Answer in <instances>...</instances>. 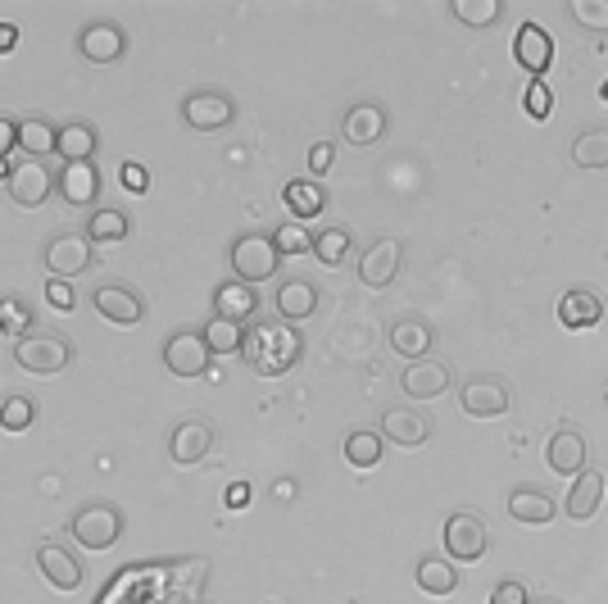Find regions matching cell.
<instances>
[{
	"label": "cell",
	"mask_w": 608,
	"mask_h": 604,
	"mask_svg": "<svg viewBox=\"0 0 608 604\" xmlns=\"http://www.w3.org/2000/svg\"><path fill=\"white\" fill-rule=\"evenodd\" d=\"M304 341H300V332L291 323H264L255 327L250 337H246V359H250V369L264 373V378H282L295 359H300Z\"/></svg>",
	"instance_id": "6da1fadb"
},
{
	"label": "cell",
	"mask_w": 608,
	"mask_h": 604,
	"mask_svg": "<svg viewBox=\"0 0 608 604\" xmlns=\"http://www.w3.org/2000/svg\"><path fill=\"white\" fill-rule=\"evenodd\" d=\"M69 341L65 337H55V332H27V337L14 346V364L23 373H33V378H55V373H65L69 369Z\"/></svg>",
	"instance_id": "7a4b0ae2"
},
{
	"label": "cell",
	"mask_w": 608,
	"mask_h": 604,
	"mask_svg": "<svg viewBox=\"0 0 608 604\" xmlns=\"http://www.w3.org/2000/svg\"><path fill=\"white\" fill-rule=\"evenodd\" d=\"M69 532L86 550H109V546H118V536H124V513H118L114 504H86V509L73 513Z\"/></svg>",
	"instance_id": "3957f363"
},
{
	"label": "cell",
	"mask_w": 608,
	"mask_h": 604,
	"mask_svg": "<svg viewBox=\"0 0 608 604\" xmlns=\"http://www.w3.org/2000/svg\"><path fill=\"white\" fill-rule=\"evenodd\" d=\"M278 264H282V255H278V246H272V236H259V232H250V236H241L236 246H232V274H236V282H268L272 274H278Z\"/></svg>",
	"instance_id": "277c9868"
},
{
	"label": "cell",
	"mask_w": 608,
	"mask_h": 604,
	"mask_svg": "<svg viewBox=\"0 0 608 604\" xmlns=\"http://www.w3.org/2000/svg\"><path fill=\"white\" fill-rule=\"evenodd\" d=\"M182 118H187V128H196V132H223V128H232L236 105L223 92H191L182 101Z\"/></svg>",
	"instance_id": "5b68a950"
},
{
	"label": "cell",
	"mask_w": 608,
	"mask_h": 604,
	"mask_svg": "<svg viewBox=\"0 0 608 604\" xmlns=\"http://www.w3.org/2000/svg\"><path fill=\"white\" fill-rule=\"evenodd\" d=\"M91 268V241L82 232H59L50 236V246H46V274L50 278H78Z\"/></svg>",
	"instance_id": "8992f818"
},
{
	"label": "cell",
	"mask_w": 608,
	"mask_h": 604,
	"mask_svg": "<svg viewBox=\"0 0 608 604\" xmlns=\"http://www.w3.org/2000/svg\"><path fill=\"white\" fill-rule=\"evenodd\" d=\"M209 359H214V355H209L200 332H173V337L164 341V364H168L173 378H200V373H209Z\"/></svg>",
	"instance_id": "52a82bcc"
},
{
	"label": "cell",
	"mask_w": 608,
	"mask_h": 604,
	"mask_svg": "<svg viewBox=\"0 0 608 604\" xmlns=\"http://www.w3.org/2000/svg\"><path fill=\"white\" fill-rule=\"evenodd\" d=\"M400 259H405V246H400L395 236L373 241V246L359 255V282H363V287H373V291L390 287L395 274H400Z\"/></svg>",
	"instance_id": "ba28073f"
},
{
	"label": "cell",
	"mask_w": 608,
	"mask_h": 604,
	"mask_svg": "<svg viewBox=\"0 0 608 604\" xmlns=\"http://www.w3.org/2000/svg\"><path fill=\"white\" fill-rule=\"evenodd\" d=\"M441 536H445L449 559H481L486 546H491V527H486L477 513H449Z\"/></svg>",
	"instance_id": "9c48e42d"
},
{
	"label": "cell",
	"mask_w": 608,
	"mask_h": 604,
	"mask_svg": "<svg viewBox=\"0 0 608 604\" xmlns=\"http://www.w3.org/2000/svg\"><path fill=\"white\" fill-rule=\"evenodd\" d=\"M459 400H464V414L468 418H500L513 405V391L500 378H472V382H464Z\"/></svg>",
	"instance_id": "30bf717a"
},
{
	"label": "cell",
	"mask_w": 608,
	"mask_h": 604,
	"mask_svg": "<svg viewBox=\"0 0 608 604\" xmlns=\"http://www.w3.org/2000/svg\"><path fill=\"white\" fill-rule=\"evenodd\" d=\"M78 55L91 65H114L128 55V33L118 23H86L78 33Z\"/></svg>",
	"instance_id": "8fae6325"
},
{
	"label": "cell",
	"mask_w": 608,
	"mask_h": 604,
	"mask_svg": "<svg viewBox=\"0 0 608 604\" xmlns=\"http://www.w3.org/2000/svg\"><path fill=\"white\" fill-rule=\"evenodd\" d=\"M513 59L523 65V73L545 78V73H550V65H554V42H550V33H545L540 23H523L518 33H513Z\"/></svg>",
	"instance_id": "7c38bea8"
},
{
	"label": "cell",
	"mask_w": 608,
	"mask_h": 604,
	"mask_svg": "<svg viewBox=\"0 0 608 604\" xmlns=\"http://www.w3.org/2000/svg\"><path fill=\"white\" fill-rule=\"evenodd\" d=\"M50 191H55V177H50V169L42 160H23V164L10 169V196H14V205L37 209V205L50 200Z\"/></svg>",
	"instance_id": "4fadbf2b"
},
{
	"label": "cell",
	"mask_w": 608,
	"mask_h": 604,
	"mask_svg": "<svg viewBox=\"0 0 608 604\" xmlns=\"http://www.w3.org/2000/svg\"><path fill=\"white\" fill-rule=\"evenodd\" d=\"M400 386L409 400H436L449 391V364H441V359H413V364L400 373Z\"/></svg>",
	"instance_id": "5bb4252c"
},
{
	"label": "cell",
	"mask_w": 608,
	"mask_h": 604,
	"mask_svg": "<svg viewBox=\"0 0 608 604\" xmlns=\"http://www.w3.org/2000/svg\"><path fill=\"white\" fill-rule=\"evenodd\" d=\"M91 305H96V314H101L105 323H114V327H132V323H141V314H145L141 295H137L132 287H118V282L101 287L96 295H91Z\"/></svg>",
	"instance_id": "9a60e30c"
},
{
	"label": "cell",
	"mask_w": 608,
	"mask_h": 604,
	"mask_svg": "<svg viewBox=\"0 0 608 604\" xmlns=\"http://www.w3.org/2000/svg\"><path fill=\"white\" fill-rule=\"evenodd\" d=\"M432 341H436V332L428 318H418V314H405V318H395L390 323V350L400 355V359H428L432 355Z\"/></svg>",
	"instance_id": "2e32d148"
},
{
	"label": "cell",
	"mask_w": 608,
	"mask_h": 604,
	"mask_svg": "<svg viewBox=\"0 0 608 604\" xmlns=\"http://www.w3.org/2000/svg\"><path fill=\"white\" fill-rule=\"evenodd\" d=\"M209 445H214V428H209L204 418H187L173 428L168 455H173V464H200L209 455Z\"/></svg>",
	"instance_id": "e0dca14e"
},
{
	"label": "cell",
	"mask_w": 608,
	"mask_h": 604,
	"mask_svg": "<svg viewBox=\"0 0 608 604\" xmlns=\"http://www.w3.org/2000/svg\"><path fill=\"white\" fill-rule=\"evenodd\" d=\"M37 568L55 591H78L82 586V564L65 546H55V541H42L37 546Z\"/></svg>",
	"instance_id": "ac0fdd59"
},
{
	"label": "cell",
	"mask_w": 608,
	"mask_h": 604,
	"mask_svg": "<svg viewBox=\"0 0 608 604\" xmlns=\"http://www.w3.org/2000/svg\"><path fill=\"white\" fill-rule=\"evenodd\" d=\"M428 437H432V422L422 418V414H413L405 405H395V409L382 414V441H395V445L413 450V445H422Z\"/></svg>",
	"instance_id": "d6986e66"
},
{
	"label": "cell",
	"mask_w": 608,
	"mask_h": 604,
	"mask_svg": "<svg viewBox=\"0 0 608 604\" xmlns=\"http://www.w3.org/2000/svg\"><path fill=\"white\" fill-rule=\"evenodd\" d=\"M55 191L65 196L69 205H78V209H86L91 200L101 196V173H96V164H65L59 169V177H55Z\"/></svg>",
	"instance_id": "ffe728a7"
},
{
	"label": "cell",
	"mask_w": 608,
	"mask_h": 604,
	"mask_svg": "<svg viewBox=\"0 0 608 604\" xmlns=\"http://www.w3.org/2000/svg\"><path fill=\"white\" fill-rule=\"evenodd\" d=\"M382 132H386V109L373 105V101L354 105V109L341 118V137H346L350 146H377Z\"/></svg>",
	"instance_id": "44dd1931"
},
{
	"label": "cell",
	"mask_w": 608,
	"mask_h": 604,
	"mask_svg": "<svg viewBox=\"0 0 608 604\" xmlns=\"http://www.w3.org/2000/svg\"><path fill=\"white\" fill-rule=\"evenodd\" d=\"M604 318V300H599V291H591V287H576V291H568L563 300H559V323L568 327V332H586V327H595Z\"/></svg>",
	"instance_id": "7402d4cb"
},
{
	"label": "cell",
	"mask_w": 608,
	"mask_h": 604,
	"mask_svg": "<svg viewBox=\"0 0 608 604\" xmlns=\"http://www.w3.org/2000/svg\"><path fill=\"white\" fill-rule=\"evenodd\" d=\"M259 314V291L250 282H223L214 291V318H227V323H250Z\"/></svg>",
	"instance_id": "603a6c76"
},
{
	"label": "cell",
	"mask_w": 608,
	"mask_h": 604,
	"mask_svg": "<svg viewBox=\"0 0 608 604\" xmlns=\"http://www.w3.org/2000/svg\"><path fill=\"white\" fill-rule=\"evenodd\" d=\"M314 310H318L314 282H300V278L282 282V291H278V318L282 323H304V318H314Z\"/></svg>",
	"instance_id": "cb8c5ba5"
},
{
	"label": "cell",
	"mask_w": 608,
	"mask_h": 604,
	"mask_svg": "<svg viewBox=\"0 0 608 604\" xmlns=\"http://www.w3.org/2000/svg\"><path fill=\"white\" fill-rule=\"evenodd\" d=\"M545 460H550L554 473H582L586 468V437L572 432V428H559L550 437V450H545Z\"/></svg>",
	"instance_id": "d4e9b609"
},
{
	"label": "cell",
	"mask_w": 608,
	"mask_h": 604,
	"mask_svg": "<svg viewBox=\"0 0 608 604\" xmlns=\"http://www.w3.org/2000/svg\"><path fill=\"white\" fill-rule=\"evenodd\" d=\"M508 513L518 523H550L554 513H559V504H554V496H545L540 487H518L508 496Z\"/></svg>",
	"instance_id": "484cf974"
},
{
	"label": "cell",
	"mask_w": 608,
	"mask_h": 604,
	"mask_svg": "<svg viewBox=\"0 0 608 604\" xmlns=\"http://www.w3.org/2000/svg\"><path fill=\"white\" fill-rule=\"evenodd\" d=\"M96 128L91 124H65L59 128V141H55V155H65V164H86L96 155Z\"/></svg>",
	"instance_id": "4316f807"
},
{
	"label": "cell",
	"mask_w": 608,
	"mask_h": 604,
	"mask_svg": "<svg viewBox=\"0 0 608 604\" xmlns=\"http://www.w3.org/2000/svg\"><path fill=\"white\" fill-rule=\"evenodd\" d=\"M132 232V219L124 209H96V214L86 219V241L91 246H114V241H128Z\"/></svg>",
	"instance_id": "83f0119b"
},
{
	"label": "cell",
	"mask_w": 608,
	"mask_h": 604,
	"mask_svg": "<svg viewBox=\"0 0 608 604\" xmlns=\"http://www.w3.org/2000/svg\"><path fill=\"white\" fill-rule=\"evenodd\" d=\"M413 582L428 591V595H454L459 591V572H454L449 559H418V572H413Z\"/></svg>",
	"instance_id": "f1b7e54d"
},
{
	"label": "cell",
	"mask_w": 608,
	"mask_h": 604,
	"mask_svg": "<svg viewBox=\"0 0 608 604\" xmlns=\"http://www.w3.org/2000/svg\"><path fill=\"white\" fill-rule=\"evenodd\" d=\"M599 500H604V477L599 473H582V477H576V487H572V496H568V519H576V523L595 519Z\"/></svg>",
	"instance_id": "f546056e"
},
{
	"label": "cell",
	"mask_w": 608,
	"mask_h": 604,
	"mask_svg": "<svg viewBox=\"0 0 608 604\" xmlns=\"http://www.w3.org/2000/svg\"><path fill=\"white\" fill-rule=\"evenodd\" d=\"M55 141H59V128H50L46 118H23V124H19V150H23L27 160L50 155Z\"/></svg>",
	"instance_id": "4dcf8cb0"
},
{
	"label": "cell",
	"mask_w": 608,
	"mask_h": 604,
	"mask_svg": "<svg viewBox=\"0 0 608 604\" xmlns=\"http://www.w3.org/2000/svg\"><path fill=\"white\" fill-rule=\"evenodd\" d=\"M572 164L576 169H608V128H586L572 141Z\"/></svg>",
	"instance_id": "1f68e13d"
},
{
	"label": "cell",
	"mask_w": 608,
	"mask_h": 604,
	"mask_svg": "<svg viewBox=\"0 0 608 604\" xmlns=\"http://www.w3.org/2000/svg\"><path fill=\"white\" fill-rule=\"evenodd\" d=\"M346 464L350 468H377L382 464V432L359 428L346 437Z\"/></svg>",
	"instance_id": "d6a6232c"
},
{
	"label": "cell",
	"mask_w": 608,
	"mask_h": 604,
	"mask_svg": "<svg viewBox=\"0 0 608 604\" xmlns=\"http://www.w3.org/2000/svg\"><path fill=\"white\" fill-rule=\"evenodd\" d=\"M282 196H287V209H291L295 219H318L323 205H327L323 187H318V183H304V177H300V183H287Z\"/></svg>",
	"instance_id": "836d02e7"
},
{
	"label": "cell",
	"mask_w": 608,
	"mask_h": 604,
	"mask_svg": "<svg viewBox=\"0 0 608 604\" xmlns=\"http://www.w3.org/2000/svg\"><path fill=\"white\" fill-rule=\"evenodd\" d=\"M209 355H236L246 350V332H241V323H227V318H209V327L200 332Z\"/></svg>",
	"instance_id": "e575fe53"
},
{
	"label": "cell",
	"mask_w": 608,
	"mask_h": 604,
	"mask_svg": "<svg viewBox=\"0 0 608 604\" xmlns=\"http://www.w3.org/2000/svg\"><path fill=\"white\" fill-rule=\"evenodd\" d=\"M318 264H327V268H341L346 259H350V232L346 228H323L318 236H314V251H309Z\"/></svg>",
	"instance_id": "d590c367"
},
{
	"label": "cell",
	"mask_w": 608,
	"mask_h": 604,
	"mask_svg": "<svg viewBox=\"0 0 608 604\" xmlns=\"http://www.w3.org/2000/svg\"><path fill=\"white\" fill-rule=\"evenodd\" d=\"M168 578H173V586L182 595H200L204 582H209V559L204 555H196V559H173L168 564Z\"/></svg>",
	"instance_id": "8d00e7d4"
},
{
	"label": "cell",
	"mask_w": 608,
	"mask_h": 604,
	"mask_svg": "<svg viewBox=\"0 0 608 604\" xmlns=\"http://www.w3.org/2000/svg\"><path fill=\"white\" fill-rule=\"evenodd\" d=\"M449 14L459 23H468V27H491L504 14V5H500V0H454Z\"/></svg>",
	"instance_id": "74e56055"
},
{
	"label": "cell",
	"mask_w": 608,
	"mask_h": 604,
	"mask_svg": "<svg viewBox=\"0 0 608 604\" xmlns=\"http://www.w3.org/2000/svg\"><path fill=\"white\" fill-rule=\"evenodd\" d=\"M27 327H33V310H27L19 295H5V300H0V332H10V337L23 341Z\"/></svg>",
	"instance_id": "f35d334b"
},
{
	"label": "cell",
	"mask_w": 608,
	"mask_h": 604,
	"mask_svg": "<svg viewBox=\"0 0 608 604\" xmlns=\"http://www.w3.org/2000/svg\"><path fill=\"white\" fill-rule=\"evenodd\" d=\"M33 418H37L33 396H10L5 405H0V428H5V432H27V428H33Z\"/></svg>",
	"instance_id": "ab89813d"
},
{
	"label": "cell",
	"mask_w": 608,
	"mask_h": 604,
	"mask_svg": "<svg viewBox=\"0 0 608 604\" xmlns=\"http://www.w3.org/2000/svg\"><path fill=\"white\" fill-rule=\"evenodd\" d=\"M272 246H278V255H304V251H314V236L304 232V223H282L278 232H272Z\"/></svg>",
	"instance_id": "60d3db41"
},
{
	"label": "cell",
	"mask_w": 608,
	"mask_h": 604,
	"mask_svg": "<svg viewBox=\"0 0 608 604\" xmlns=\"http://www.w3.org/2000/svg\"><path fill=\"white\" fill-rule=\"evenodd\" d=\"M572 19L591 33H608V0H572Z\"/></svg>",
	"instance_id": "b9f144b4"
},
{
	"label": "cell",
	"mask_w": 608,
	"mask_h": 604,
	"mask_svg": "<svg viewBox=\"0 0 608 604\" xmlns=\"http://www.w3.org/2000/svg\"><path fill=\"white\" fill-rule=\"evenodd\" d=\"M527 114L536 118V124H540V118H550V109H554V96H550V86H545V78H531V86H527Z\"/></svg>",
	"instance_id": "7bdbcfd3"
},
{
	"label": "cell",
	"mask_w": 608,
	"mask_h": 604,
	"mask_svg": "<svg viewBox=\"0 0 608 604\" xmlns=\"http://www.w3.org/2000/svg\"><path fill=\"white\" fill-rule=\"evenodd\" d=\"M491 604H531L527 600V586L518 578H504L495 591H491Z\"/></svg>",
	"instance_id": "ee69618b"
},
{
	"label": "cell",
	"mask_w": 608,
	"mask_h": 604,
	"mask_svg": "<svg viewBox=\"0 0 608 604\" xmlns=\"http://www.w3.org/2000/svg\"><path fill=\"white\" fill-rule=\"evenodd\" d=\"M46 300L55 310H73L78 305V295H73V287L65 278H46Z\"/></svg>",
	"instance_id": "f6af8a7d"
},
{
	"label": "cell",
	"mask_w": 608,
	"mask_h": 604,
	"mask_svg": "<svg viewBox=\"0 0 608 604\" xmlns=\"http://www.w3.org/2000/svg\"><path fill=\"white\" fill-rule=\"evenodd\" d=\"M118 183H124L128 191H137V196H141V191L150 187V173H145L141 164H118Z\"/></svg>",
	"instance_id": "bcb514c9"
},
{
	"label": "cell",
	"mask_w": 608,
	"mask_h": 604,
	"mask_svg": "<svg viewBox=\"0 0 608 604\" xmlns=\"http://www.w3.org/2000/svg\"><path fill=\"white\" fill-rule=\"evenodd\" d=\"M331 164H337V146H331V141H318V146L309 150V169H314V173L323 177V173H327Z\"/></svg>",
	"instance_id": "7dc6e473"
},
{
	"label": "cell",
	"mask_w": 608,
	"mask_h": 604,
	"mask_svg": "<svg viewBox=\"0 0 608 604\" xmlns=\"http://www.w3.org/2000/svg\"><path fill=\"white\" fill-rule=\"evenodd\" d=\"M223 504H227V509H246V504H250V481H236V487H227Z\"/></svg>",
	"instance_id": "c3c4849f"
},
{
	"label": "cell",
	"mask_w": 608,
	"mask_h": 604,
	"mask_svg": "<svg viewBox=\"0 0 608 604\" xmlns=\"http://www.w3.org/2000/svg\"><path fill=\"white\" fill-rule=\"evenodd\" d=\"M14 141H19V124H10V118H0V160L14 150Z\"/></svg>",
	"instance_id": "681fc988"
},
{
	"label": "cell",
	"mask_w": 608,
	"mask_h": 604,
	"mask_svg": "<svg viewBox=\"0 0 608 604\" xmlns=\"http://www.w3.org/2000/svg\"><path fill=\"white\" fill-rule=\"evenodd\" d=\"M14 46H19V27L14 23H0V55L14 50Z\"/></svg>",
	"instance_id": "f907efd6"
},
{
	"label": "cell",
	"mask_w": 608,
	"mask_h": 604,
	"mask_svg": "<svg viewBox=\"0 0 608 604\" xmlns=\"http://www.w3.org/2000/svg\"><path fill=\"white\" fill-rule=\"evenodd\" d=\"M10 169H14V164H5V160H0V183H10Z\"/></svg>",
	"instance_id": "816d5d0a"
},
{
	"label": "cell",
	"mask_w": 608,
	"mask_h": 604,
	"mask_svg": "<svg viewBox=\"0 0 608 604\" xmlns=\"http://www.w3.org/2000/svg\"><path fill=\"white\" fill-rule=\"evenodd\" d=\"M599 96H604V101H608V78H604V92H599Z\"/></svg>",
	"instance_id": "f5cc1de1"
},
{
	"label": "cell",
	"mask_w": 608,
	"mask_h": 604,
	"mask_svg": "<svg viewBox=\"0 0 608 604\" xmlns=\"http://www.w3.org/2000/svg\"><path fill=\"white\" fill-rule=\"evenodd\" d=\"M540 604H550V600H540Z\"/></svg>",
	"instance_id": "db71d44e"
}]
</instances>
